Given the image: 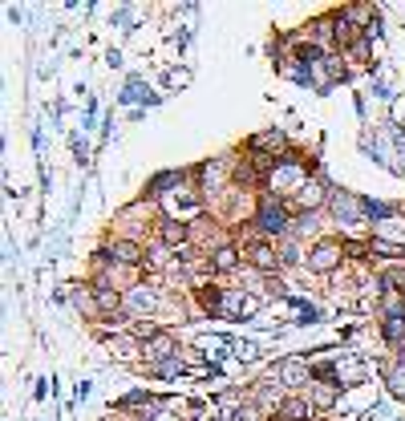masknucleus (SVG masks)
Returning <instances> with one entry per match:
<instances>
[{
  "label": "nucleus",
  "instance_id": "obj_5",
  "mask_svg": "<svg viewBox=\"0 0 405 421\" xmlns=\"http://www.w3.org/2000/svg\"><path fill=\"white\" fill-rule=\"evenodd\" d=\"M219 308L227 312L231 320H247V316H255V296H240V292H223V296H219Z\"/></svg>",
  "mask_w": 405,
  "mask_h": 421
},
{
  "label": "nucleus",
  "instance_id": "obj_1",
  "mask_svg": "<svg viewBox=\"0 0 405 421\" xmlns=\"http://www.w3.org/2000/svg\"><path fill=\"white\" fill-rule=\"evenodd\" d=\"M260 231H264V235H284V231H288V215H284V207L272 203V198L260 203Z\"/></svg>",
  "mask_w": 405,
  "mask_h": 421
},
{
  "label": "nucleus",
  "instance_id": "obj_21",
  "mask_svg": "<svg viewBox=\"0 0 405 421\" xmlns=\"http://www.w3.org/2000/svg\"><path fill=\"white\" fill-rule=\"evenodd\" d=\"M134 333H138L142 340H154V336H163V333H158V328H154L150 320H138V324H134Z\"/></svg>",
  "mask_w": 405,
  "mask_h": 421
},
{
  "label": "nucleus",
  "instance_id": "obj_22",
  "mask_svg": "<svg viewBox=\"0 0 405 421\" xmlns=\"http://www.w3.org/2000/svg\"><path fill=\"white\" fill-rule=\"evenodd\" d=\"M154 369H158V377H166V381H170V377H178V372H183V365H178V360H166V365H154Z\"/></svg>",
  "mask_w": 405,
  "mask_h": 421
},
{
  "label": "nucleus",
  "instance_id": "obj_7",
  "mask_svg": "<svg viewBox=\"0 0 405 421\" xmlns=\"http://www.w3.org/2000/svg\"><path fill=\"white\" fill-rule=\"evenodd\" d=\"M163 207L175 215V219H195L199 215V198L187 195V191H178V195H163Z\"/></svg>",
  "mask_w": 405,
  "mask_h": 421
},
{
  "label": "nucleus",
  "instance_id": "obj_18",
  "mask_svg": "<svg viewBox=\"0 0 405 421\" xmlns=\"http://www.w3.org/2000/svg\"><path fill=\"white\" fill-rule=\"evenodd\" d=\"M361 369H365V365H361V360H353V357L341 360V365H337V381H341V377H344V381H361Z\"/></svg>",
  "mask_w": 405,
  "mask_h": 421
},
{
  "label": "nucleus",
  "instance_id": "obj_20",
  "mask_svg": "<svg viewBox=\"0 0 405 421\" xmlns=\"http://www.w3.org/2000/svg\"><path fill=\"white\" fill-rule=\"evenodd\" d=\"M405 336V316H389L385 320V340H401Z\"/></svg>",
  "mask_w": 405,
  "mask_h": 421
},
{
  "label": "nucleus",
  "instance_id": "obj_4",
  "mask_svg": "<svg viewBox=\"0 0 405 421\" xmlns=\"http://www.w3.org/2000/svg\"><path fill=\"white\" fill-rule=\"evenodd\" d=\"M272 186H276V191H304V186H308V178H304V166H296V162H284V166H276V171H272Z\"/></svg>",
  "mask_w": 405,
  "mask_h": 421
},
{
  "label": "nucleus",
  "instance_id": "obj_9",
  "mask_svg": "<svg viewBox=\"0 0 405 421\" xmlns=\"http://www.w3.org/2000/svg\"><path fill=\"white\" fill-rule=\"evenodd\" d=\"M110 260L126 263V268H138V263H142V248H138V243H130V239H118V243H110Z\"/></svg>",
  "mask_w": 405,
  "mask_h": 421
},
{
  "label": "nucleus",
  "instance_id": "obj_24",
  "mask_svg": "<svg viewBox=\"0 0 405 421\" xmlns=\"http://www.w3.org/2000/svg\"><path fill=\"white\" fill-rule=\"evenodd\" d=\"M255 146H284V134H260Z\"/></svg>",
  "mask_w": 405,
  "mask_h": 421
},
{
  "label": "nucleus",
  "instance_id": "obj_13",
  "mask_svg": "<svg viewBox=\"0 0 405 421\" xmlns=\"http://www.w3.org/2000/svg\"><path fill=\"white\" fill-rule=\"evenodd\" d=\"M385 381H389V393H393V397H401V401H405V360L389 365V377H385Z\"/></svg>",
  "mask_w": 405,
  "mask_h": 421
},
{
  "label": "nucleus",
  "instance_id": "obj_25",
  "mask_svg": "<svg viewBox=\"0 0 405 421\" xmlns=\"http://www.w3.org/2000/svg\"><path fill=\"white\" fill-rule=\"evenodd\" d=\"M235 357H240V360H252L255 357V345H247V340H243V345H235Z\"/></svg>",
  "mask_w": 405,
  "mask_h": 421
},
{
  "label": "nucleus",
  "instance_id": "obj_10",
  "mask_svg": "<svg viewBox=\"0 0 405 421\" xmlns=\"http://www.w3.org/2000/svg\"><path fill=\"white\" fill-rule=\"evenodd\" d=\"M126 304H130L134 312H154V308H158V296H154L150 288H142V284H138V288H130Z\"/></svg>",
  "mask_w": 405,
  "mask_h": 421
},
{
  "label": "nucleus",
  "instance_id": "obj_14",
  "mask_svg": "<svg viewBox=\"0 0 405 421\" xmlns=\"http://www.w3.org/2000/svg\"><path fill=\"white\" fill-rule=\"evenodd\" d=\"M284 417H288V421H308V417H312V401H296V397L284 401Z\"/></svg>",
  "mask_w": 405,
  "mask_h": 421
},
{
  "label": "nucleus",
  "instance_id": "obj_19",
  "mask_svg": "<svg viewBox=\"0 0 405 421\" xmlns=\"http://www.w3.org/2000/svg\"><path fill=\"white\" fill-rule=\"evenodd\" d=\"M369 248L377 251V255H385V260H401L405 255V248H397V243H389V239H373Z\"/></svg>",
  "mask_w": 405,
  "mask_h": 421
},
{
  "label": "nucleus",
  "instance_id": "obj_6",
  "mask_svg": "<svg viewBox=\"0 0 405 421\" xmlns=\"http://www.w3.org/2000/svg\"><path fill=\"white\" fill-rule=\"evenodd\" d=\"M280 381L288 385V389H296V385H304V381H312V372H308V360L304 357H288V360H280Z\"/></svg>",
  "mask_w": 405,
  "mask_h": 421
},
{
  "label": "nucleus",
  "instance_id": "obj_2",
  "mask_svg": "<svg viewBox=\"0 0 405 421\" xmlns=\"http://www.w3.org/2000/svg\"><path fill=\"white\" fill-rule=\"evenodd\" d=\"M337 263H341V243H329V239H324V243H317V248L308 251V268H312V272H332Z\"/></svg>",
  "mask_w": 405,
  "mask_h": 421
},
{
  "label": "nucleus",
  "instance_id": "obj_16",
  "mask_svg": "<svg viewBox=\"0 0 405 421\" xmlns=\"http://www.w3.org/2000/svg\"><path fill=\"white\" fill-rule=\"evenodd\" d=\"M93 304H98V312H118L122 296H118V292H110V288H93Z\"/></svg>",
  "mask_w": 405,
  "mask_h": 421
},
{
  "label": "nucleus",
  "instance_id": "obj_15",
  "mask_svg": "<svg viewBox=\"0 0 405 421\" xmlns=\"http://www.w3.org/2000/svg\"><path fill=\"white\" fill-rule=\"evenodd\" d=\"M211 263H215L219 272H227V268H235V263H240V251L231 248V243H223V248H215V255H211Z\"/></svg>",
  "mask_w": 405,
  "mask_h": 421
},
{
  "label": "nucleus",
  "instance_id": "obj_23",
  "mask_svg": "<svg viewBox=\"0 0 405 421\" xmlns=\"http://www.w3.org/2000/svg\"><path fill=\"white\" fill-rule=\"evenodd\" d=\"M231 421H260V413H255L252 405H240L235 413H231Z\"/></svg>",
  "mask_w": 405,
  "mask_h": 421
},
{
  "label": "nucleus",
  "instance_id": "obj_3",
  "mask_svg": "<svg viewBox=\"0 0 405 421\" xmlns=\"http://www.w3.org/2000/svg\"><path fill=\"white\" fill-rule=\"evenodd\" d=\"M142 352H146V360L150 365H166V360H178V345H175V336H154V340H146L142 345Z\"/></svg>",
  "mask_w": 405,
  "mask_h": 421
},
{
  "label": "nucleus",
  "instance_id": "obj_8",
  "mask_svg": "<svg viewBox=\"0 0 405 421\" xmlns=\"http://www.w3.org/2000/svg\"><path fill=\"white\" fill-rule=\"evenodd\" d=\"M247 260H252L260 272H276L280 263H284V260L276 255V248L267 243V239H260V243H252V248H247Z\"/></svg>",
  "mask_w": 405,
  "mask_h": 421
},
{
  "label": "nucleus",
  "instance_id": "obj_12",
  "mask_svg": "<svg viewBox=\"0 0 405 421\" xmlns=\"http://www.w3.org/2000/svg\"><path fill=\"white\" fill-rule=\"evenodd\" d=\"M163 243L170 251H178L183 243H187V227L178 223V219H166V223H163Z\"/></svg>",
  "mask_w": 405,
  "mask_h": 421
},
{
  "label": "nucleus",
  "instance_id": "obj_17",
  "mask_svg": "<svg viewBox=\"0 0 405 421\" xmlns=\"http://www.w3.org/2000/svg\"><path fill=\"white\" fill-rule=\"evenodd\" d=\"M332 401H337V389H332V381H320V385H312V405L329 409Z\"/></svg>",
  "mask_w": 405,
  "mask_h": 421
},
{
  "label": "nucleus",
  "instance_id": "obj_11",
  "mask_svg": "<svg viewBox=\"0 0 405 421\" xmlns=\"http://www.w3.org/2000/svg\"><path fill=\"white\" fill-rule=\"evenodd\" d=\"M324 195H329V186L320 183V178H308V186L300 191V207H304V210L320 207V203H324Z\"/></svg>",
  "mask_w": 405,
  "mask_h": 421
}]
</instances>
